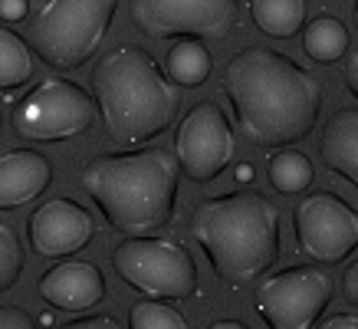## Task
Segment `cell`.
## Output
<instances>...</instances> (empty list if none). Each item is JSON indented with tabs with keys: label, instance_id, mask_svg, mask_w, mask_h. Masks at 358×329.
<instances>
[{
	"label": "cell",
	"instance_id": "cell-1",
	"mask_svg": "<svg viewBox=\"0 0 358 329\" xmlns=\"http://www.w3.org/2000/svg\"><path fill=\"white\" fill-rule=\"evenodd\" d=\"M240 135L257 148H286L315 129L326 89L273 46H243L230 56L220 76Z\"/></svg>",
	"mask_w": 358,
	"mask_h": 329
},
{
	"label": "cell",
	"instance_id": "cell-2",
	"mask_svg": "<svg viewBox=\"0 0 358 329\" xmlns=\"http://www.w3.org/2000/svg\"><path fill=\"white\" fill-rule=\"evenodd\" d=\"M181 168L168 148L96 155L83 168V191L102 211L112 230L125 237H152L174 218Z\"/></svg>",
	"mask_w": 358,
	"mask_h": 329
},
{
	"label": "cell",
	"instance_id": "cell-3",
	"mask_svg": "<svg viewBox=\"0 0 358 329\" xmlns=\"http://www.w3.org/2000/svg\"><path fill=\"white\" fill-rule=\"evenodd\" d=\"M191 234L217 280L253 284L280 257V208L260 191L204 197L191 214Z\"/></svg>",
	"mask_w": 358,
	"mask_h": 329
},
{
	"label": "cell",
	"instance_id": "cell-4",
	"mask_svg": "<svg viewBox=\"0 0 358 329\" xmlns=\"http://www.w3.org/2000/svg\"><path fill=\"white\" fill-rule=\"evenodd\" d=\"M96 112L112 142L145 145L171 129L181 96L164 69L141 46H112L92 69Z\"/></svg>",
	"mask_w": 358,
	"mask_h": 329
},
{
	"label": "cell",
	"instance_id": "cell-5",
	"mask_svg": "<svg viewBox=\"0 0 358 329\" xmlns=\"http://www.w3.org/2000/svg\"><path fill=\"white\" fill-rule=\"evenodd\" d=\"M115 10L119 0H43L27 20V46L50 69H79L106 43Z\"/></svg>",
	"mask_w": 358,
	"mask_h": 329
},
{
	"label": "cell",
	"instance_id": "cell-6",
	"mask_svg": "<svg viewBox=\"0 0 358 329\" xmlns=\"http://www.w3.org/2000/svg\"><path fill=\"white\" fill-rule=\"evenodd\" d=\"M115 274L152 300H187L197 293L194 257L171 237H125L112 251Z\"/></svg>",
	"mask_w": 358,
	"mask_h": 329
},
{
	"label": "cell",
	"instance_id": "cell-7",
	"mask_svg": "<svg viewBox=\"0 0 358 329\" xmlns=\"http://www.w3.org/2000/svg\"><path fill=\"white\" fill-rule=\"evenodd\" d=\"M96 99L63 76L40 79L13 109V132L27 142H66L96 125Z\"/></svg>",
	"mask_w": 358,
	"mask_h": 329
},
{
	"label": "cell",
	"instance_id": "cell-8",
	"mask_svg": "<svg viewBox=\"0 0 358 329\" xmlns=\"http://www.w3.org/2000/svg\"><path fill=\"white\" fill-rule=\"evenodd\" d=\"M332 300V280L319 267H286L253 290L257 316L270 329H313Z\"/></svg>",
	"mask_w": 358,
	"mask_h": 329
},
{
	"label": "cell",
	"instance_id": "cell-9",
	"mask_svg": "<svg viewBox=\"0 0 358 329\" xmlns=\"http://www.w3.org/2000/svg\"><path fill=\"white\" fill-rule=\"evenodd\" d=\"M129 17L145 36L220 40L234 30L240 0H129Z\"/></svg>",
	"mask_w": 358,
	"mask_h": 329
},
{
	"label": "cell",
	"instance_id": "cell-10",
	"mask_svg": "<svg viewBox=\"0 0 358 329\" xmlns=\"http://www.w3.org/2000/svg\"><path fill=\"white\" fill-rule=\"evenodd\" d=\"M296 247L315 263H342L358 247V211L332 191H313L293 211Z\"/></svg>",
	"mask_w": 358,
	"mask_h": 329
},
{
	"label": "cell",
	"instance_id": "cell-11",
	"mask_svg": "<svg viewBox=\"0 0 358 329\" xmlns=\"http://www.w3.org/2000/svg\"><path fill=\"white\" fill-rule=\"evenodd\" d=\"M174 162L194 185H207L234 162V125L217 102H197L174 135Z\"/></svg>",
	"mask_w": 358,
	"mask_h": 329
},
{
	"label": "cell",
	"instance_id": "cell-12",
	"mask_svg": "<svg viewBox=\"0 0 358 329\" xmlns=\"http://www.w3.org/2000/svg\"><path fill=\"white\" fill-rule=\"evenodd\" d=\"M30 247L40 257H73L96 237V220L73 197H53L30 214L27 220Z\"/></svg>",
	"mask_w": 358,
	"mask_h": 329
},
{
	"label": "cell",
	"instance_id": "cell-13",
	"mask_svg": "<svg viewBox=\"0 0 358 329\" xmlns=\"http://www.w3.org/2000/svg\"><path fill=\"white\" fill-rule=\"evenodd\" d=\"M36 290L53 309L83 313L96 309L106 300V276L89 260H59L40 276Z\"/></svg>",
	"mask_w": 358,
	"mask_h": 329
},
{
	"label": "cell",
	"instance_id": "cell-14",
	"mask_svg": "<svg viewBox=\"0 0 358 329\" xmlns=\"http://www.w3.org/2000/svg\"><path fill=\"white\" fill-rule=\"evenodd\" d=\"M53 181V162L33 148L0 155V211H17L43 195Z\"/></svg>",
	"mask_w": 358,
	"mask_h": 329
},
{
	"label": "cell",
	"instance_id": "cell-15",
	"mask_svg": "<svg viewBox=\"0 0 358 329\" xmlns=\"http://www.w3.org/2000/svg\"><path fill=\"white\" fill-rule=\"evenodd\" d=\"M319 152L329 172L358 188V109H338L329 115Z\"/></svg>",
	"mask_w": 358,
	"mask_h": 329
},
{
	"label": "cell",
	"instance_id": "cell-16",
	"mask_svg": "<svg viewBox=\"0 0 358 329\" xmlns=\"http://www.w3.org/2000/svg\"><path fill=\"white\" fill-rule=\"evenodd\" d=\"M257 30L273 40H289L306 27V0H250Z\"/></svg>",
	"mask_w": 358,
	"mask_h": 329
},
{
	"label": "cell",
	"instance_id": "cell-17",
	"mask_svg": "<svg viewBox=\"0 0 358 329\" xmlns=\"http://www.w3.org/2000/svg\"><path fill=\"white\" fill-rule=\"evenodd\" d=\"M303 50L315 63H336L348 53V30L345 23L332 17V13H319L313 20H306L303 27Z\"/></svg>",
	"mask_w": 358,
	"mask_h": 329
},
{
	"label": "cell",
	"instance_id": "cell-18",
	"mask_svg": "<svg viewBox=\"0 0 358 329\" xmlns=\"http://www.w3.org/2000/svg\"><path fill=\"white\" fill-rule=\"evenodd\" d=\"M210 50H207L201 40H178V43L168 50V59H164V76L178 83V86H201L210 76Z\"/></svg>",
	"mask_w": 358,
	"mask_h": 329
},
{
	"label": "cell",
	"instance_id": "cell-19",
	"mask_svg": "<svg viewBox=\"0 0 358 329\" xmlns=\"http://www.w3.org/2000/svg\"><path fill=\"white\" fill-rule=\"evenodd\" d=\"M33 53L20 33L0 27V89H17L30 83Z\"/></svg>",
	"mask_w": 358,
	"mask_h": 329
},
{
	"label": "cell",
	"instance_id": "cell-20",
	"mask_svg": "<svg viewBox=\"0 0 358 329\" xmlns=\"http://www.w3.org/2000/svg\"><path fill=\"white\" fill-rule=\"evenodd\" d=\"M266 172H270V185L280 195H303L315 178L313 162L303 152H276L266 164Z\"/></svg>",
	"mask_w": 358,
	"mask_h": 329
},
{
	"label": "cell",
	"instance_id": "cell-21",
	"mask_svg": "<svg viewBox=\"0 0 358 329\" xmlns=\"http://www.w3.org/2000/svg\"><path fill=\"white\" fill-rule=\"evenodd\" d=\"M129 329H187V319L162 300H141L129 309Z\"/></svg>",
	"mask_w": 358,
	"mask_h": 329
},
{
	"label": "cell",
	"instance_id": "cell-22",
	"mask_svg": "<svg viewBox=\"0 0 358 329\" xmlns=\"http://www.w3.org/2000/svg\"><path fill=\"white\" fill-rule=\"evenodd\" d=\"M23 263H27V257H23V244L17 237V230L0 220V293L17 286V280L23 274Z\"/></svg>",
	"mask_w": 358,
	"mask_h": 329
},
{
	"label": "cell",
	"instance_id": "cell-23",
	"mask_svg": "<svg viewBox=\"0 0 358 329\" xmlns=\"http://www.w3.org/2000/svg\"><path fill=\"white\" fill-rule=\"evenodd\" d=\"M0 329H40L23 307H0Z\"/></svg>",
	"mask_w": 358,
	"mask_h": 329
},
{
	"label": "cell",
	"instance_id": "cell-24",
	"mask_svg": "<svg viewBox=\"0 0 358 329\" xmlns=\"http://www.w3.org/2000/svg\"><path fill=\"white\" fill-rule=\"evenodd\" d=\"M56 329H122V323L115 316H106V313H92V316L69 319V323H63Z\"/></svg>",
	"mask_w": 358,
	"mask_h": 329
},
{
	"label": "cell",
	"instance_id": "cell-25",
	"mask_svg": "<svg viewBox=\"0 0 358 329\" xmlns=\"http://www.w3.org/2000/svg\"><path fill=\"white\" fill-rule=\"evenodd\" d=\"M342 59H345V63H342V83H345V89L358 99V46L348 50Z\"/></svg>",
	"mask_w": 358,
	"mask_h": 329
},
{
	"label": "cell",
	"instance_id": "cell-26",
	"mask_svg": "<svg viewBox=\"0 0 358 329\" xmlns=\"http://www.w3.org/2000/svg\"><path fill=\"white\" fill-rule=\"evenodd\" d=\"M27 13H30L27 0H0V20L17 23V20H27Z\"/></svg>",
	"mask_w": 358,
	"mask_h": 329
},
{
	"label": "cell",
	"instance_id": "cell-27",
	"mask_svg": "<svg viewBox=\"0 0 358 329\" xmlns=\"http://www.w3.org/2000/svg\"><path fill=\"white\" fill-rule=\"evenodd\" d=\"M342 293H345L348 303H355L358 307V260L348 263L345 274H342Z\"/></svg>",
	"mask_w": 358,
	"mask_h": 329
},
{
	"label": "cell",
	"instance_id": "cell-28",
	"mask_svg": "<svg viewBox=\"0 0 358 329\" xmlns=\"http://www.w3.org/2000/svg\"><path fill=\"white\" fill-rule=\"evenodd\" d=\"M319 329H358V316L355 313H338V316H329Z\"/></svg>",
	"mask_w": 358,
	"mask_h": 329
},
{
	"label": "cell",
	"instance_id": "cell-29",
	"mask_svg": "<svg viewBox=\"0 0 358 329\" xmlns=\"http://www.w3.org/2000/svg\"><path fill=\"white\" fill-rule=\"evenodd\" d=\"M207 329H247L240 319H217L214 326H207Z\"/></svg>",
	"mask_w": 358,
	"mask_h": 329
},
{
	"label": "cell",
	"instance_id": "cell-30",
	"mask_svg": "<svg viewBox=\"0 0 358 329\" xmlns=\"http://www.w3.org/2000/svg\"><path fill=\"white\" fill-rule=\"evenodd\" d=\"M237 178H240V181H250V178H253V172H250L247 164H243V168H240V172H237Z\"/></svg>",
	"mask_w": 358,
	"mask_h": 329
},
{
	"label": "cell",
	"instance_id": "cell-31",
	"mask_svg": "<svg viewBox=\"0 0 358 329\" xmlns=\"http://www.w3.org/2000/svg\"><path fill=\"white\" fill-rule=\"evenodd\" d=\"M355 30H358V0H355Z\"/></svg>",
	"mask_w": 358,
	"mask_h": 329
},
{
	"label": "cell",
	"instance_id": "cell-32",
	"mask_svg": "<svg viewBox=\"0 0 358 329\" xmlns=\"http://www.w3.org/2000/svg\"><path fill=\"white\" fill-rule=\"evenodd\" d=\"M0 125H3V115H0Z\"/></svg>",
	"mask_w": 358,
	"mask_h": 329
}]
</instances>
